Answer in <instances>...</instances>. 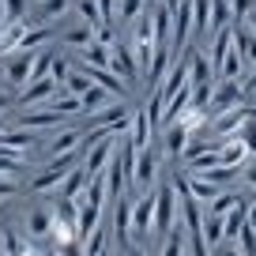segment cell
Masks as SVG:
<instances>
[{"instance_id": "cell-1", "label": "cell", "mask_w": 256, "mask_h": 256, "mask_svg": "<svg viewBox=\"0 0 256 256\" xmlns=\"http://www.w3.org/2000/svg\"><path fill=\"white\" fill-rule=\"evenodd\" d=\"M83 162V151H68V154H53V162H49L46 170H42L38 177H30V188L34 192H49L53 184H64V177L72 174L76 166Z\"/></svg>"}, {"instance_id": "cell-2", "label": "cell", "mask_w": 256, "mask_h": 256, "mask_svg": "<svg viewBox=\"0 0 256 256\" xmlns=\"http://www.w3.org/2000/svg\"><path fill=\"white\" fill-rule=\"evenodd\" d=\"M174 196H177V184H162V188L154 192V234L151 238H166V234L177 226Z\"/></svg>"}, {"instance_id": "cell-3", "label": "cell", "mask_w": 256, "mask_h": 256, "mask_svg": "<svg viewBox=\"0 0 256 256\" xmlns=\"http://www.w3.org/2000/svg\"><path fill=\"white\" fill-rule=\"evenodd\" d=\"M34 56H38V49H30V53H12V56H4V80L12 83V87H26L30 83V76H34Z\"/></svg>"}, {"instance_id": "cell-4", "label": "cell", "mask_w": 256, "mask_h": 256, "mask_svg": "<svg viewBox=\"0 0 256 256\" xmlns=\"http://www.w3.org/2000/svg\"><path fill=\"white\" fill-rule=\"evenodd\" d=\"M245 102V87H241L238 80H222L215 87V94H211V102H208V113L215 117V113H226V110H234V106H241Z\"/></svg>"}, {"instance_id": "cell-5", "label": "cell", "mask_w": 256, "mask_h": 256, "mask_svg": "<svg viewBox=\"0 0 256 256\" xmlns=\"http://www.w3.org/2000/svg\"><path fill=\"white\" fill-rule=\"evenodd\" d=\"M56 87H60V83H56L53 76L30 80L23 90H19V98H16V102H19V106H26V110H34V106H42V102H49V98H56Z\"/></svg>"}, {"instance_id": "cell-6", "label": "cell", "mask_w": 256, "mask_h": 256, "mask_svg": "<svg viewBox=\"0 0 256 256\" xmlns=\"http://www.w3.org/2000/svg\"><path fill=\"white\" fill-rule=\"evenodd\" d=\"M110 68L120 76V80H136L140 76V64H136V53H132V46H124V42H110Z\"/></svg>"}, {"instance_id": "cell-7", "label": "cell", "mask_w": 256, "mask_h": 256, "mask_svg": "<svg viewBox=\"0 0 256 256\" xmlns=\"http://www.w3.org/2000/svg\"><path fill=\"white\" fill-rule=\"evenodd\" d=\"M113 136H117V132H113ZM113 136H106V140H98V144H94V147H90V151H87V154H83V170H87V174H90V177H98V174H106V166H110V158H113V154H117V147H113V144H117V140H113Z\"/></svg>"}, {"instance_id": "cell-8", "label": "cell", "mask_w": 256, "mask_h": 256, "mask_svg": "<svg viewBox=\"0 0 256 256\" xmlns=\"http://www.w3.org/2000/svg\"><path fill=\"white\" fill-rule=\"evenodd\" d=\"M151 234H154V196H144L132 204V238L147 241Z\"/></svg>"}, {"instance_id": "cell-9", "label": "cell", "mask_w": 256, "mask_h": 256, "mask_svg": "<svg viewBox=\"0 0 256 256\" xmlns=\"http://www.w3.org/2000/svg\"><path fill=\"white\" fill-rule=\"evenodd\" d=\"M154 174H158V151H154V147L136 151V162H132V181H136L140 188H151Z\"/></svg>"}, {"instance_id": "cell-10", "label": "cell", "mask_w": 256, "mask_h": 256, "mask_svg": "<svg viewBox=\"0 0 256 256\" xmlns=\"http://www.w3.org/2000/svg\"><path fill=\"white\" fill-rule=\"evenodd\" d=\"M252 117V106H234V110L226 113H215V120H211V128H215V136H234V132H241V124Z\"/></svg>"}, {"instance_id": "cell-11", "label": "cell", "mask_w": 256, "mask_h": 256, "mask_svg": "<svg viewBox=\"0 0 256 256\" xmlns=\"http://www.w3.org/2000/svg\"><path fill=\"white\" fill-rule=\"evenodd\" d=\"M60 113H53V110H46V106H34V110H26V113H19V128H34V132H42V128H53V124H60Z\"/></svg>"}, {"instance_id": "cell-12", "label": "cell", "mask_w": 256, "mask_h": 256, "mask_svg": "<svg viewBox=\"0 0 256 256\" xmlns=\"http://www.w3.org/2000/svg\"><path fill=\"white\" fill-rule=\"evenodd\" d=\"M151 132H154V124H151V117H147V110L132 113V140H128V144L136 147V151H144V147H151Z\"/></svg>"}, {"instance_id": "cell-13", "label": "cell", "mask_w": 256, "mask_h": 256, "mask_svg": "<svg viewBox=\"0 0 256 256\" xmlns=\"http://www.w3.org/2000/svg\"><path fill=\"white\" fill-rule=\"evenodd\" d=\"M83 144V128H64L49 140V154H68V151H80Z\"/></svg>"}, {"instance_id": "cell-14", "label": "cell", "mask_w": 256, "mask_h": 256, "mask_svg": "<svg viewBox=\"0 0 256 256\" xmlns=\"http://www.w3.org/2000/svg\"><path fill=\"white\" fill-rule=\"evenodd\" d=\"M68 12V0H42V8L34 12V16H26L34 26H49V23H56V19Z\"/></svg>"}, {"instance_id": "cell-15", "label": "cell", "mask_w": 256, "mask_h": 256, "mask_svg": "<svg viewBox=\"0 0 256 256\" xmlns=\"http://www.w3.org/2000/svg\"><path fill=\"white\" fill-rule=\"evenodd\" d=\"M222 144H215V147H204L200 154H192L188 158V174H208V170H215V166H222V151H218Z\"/></svg>"}, {"instance_id": "cell-16", "label": "cell", "mask_w": 256, "mask_h": 256, "mask_svg": "<svg viewBox=\"0 0 256 256\" xmlns=\"http://www.w3.org/2000/svg\"><path fill=\"white\" fill-rule=\"evenodd\" d=\"M184 144H188V128H184L181 120H170V124H166V154H170V158H181Z\"/></svg>"}, {"instance_id": "cell-17", "label": "cell", "mask_w": 256, "mask_h": 256, "mask_svg": "<svg viewBox=\"0 0 256 256\" xmlns=\"http://www.w3.org/2000/svg\"><path fill=\"white\" fill-rule=\"evenodd\" d=\"M26 234H34V238H49V234H53V211H49V208H34L30 218H26Z\"/></svg>"}, {"instance_id": "cell-18", "label": "cell", "mask_w": 256, "mask_h": 256, "mask_svg": "<svg viewBox=\"0 0 256 256\" xmlns=\"http://www.w3.org/2000/svg\"><path fill=\"white\" fill-rule=\"evenodd\" d=\"M80 64H87V68H110V42H90L87 49H83V60Z\"/></svg>"}, {"instance_id": "cell-19", "label": "cell", "mask_w": 256, "mask_h": 256, "mask_svg": "<svg viewBox=\"0 0 256 256\" xmlns=\"http://www.w3.org/2000/svg\"><path fill=\"white\" fill-rule=\"evenodd\" d=\"M230 23H234V4L230 0H211V38Z\"/></svg>"}, {"instance_id": "cell-20", "label": "cell", "mask_w": 256, "mask_h": 256, "mask_svg": "<svg viewBox=\"0 0 256 256\" xmlns=\"http://www.w3.org/2000/svg\"><path fill=\"white\" fill-rule=\"evenodd\" d=\"M0 245H4V252H8V256H26V252H30V241L19 238L16 226H4V234H0Z\"/></svg>"}, {"instance_id": "cell-21", "label": "cell", "mask_w": 256, "mask_h": 256, "mask_svg": "<svg viewBox=\"0 0 256 256\" xmlns=\"http://www.w3.org/2000/svg\"><path fill=\"white\" fill-rule=\"evenodd\" d=\"M241 68H245V56H241V49H238V34H234V49L226 53L222 68H218V80H238Z\"/></svg>"}, {"instance_id": "cell-22", "label": "cell", "mask_w": 256, "mask_h": 256, "mask_svg": "<svg viewBox=\"0 0 256 256\" xmlns=\"http://www.w3.org/2000/svg\"><path fill=\"white\" fill-rule=\"evenodd\" d=\"M192 19H196V34L211 38V0H192Z\"/></svg>"}, {"instance_id": "cell-23", "label": "cell", "mask_w": 256, "mask_h": 256, "mask_svg": "<svg viewBox=\"0 0 256 256\" xmlns=\"http://www.w3.org/2000/svg\"><path fill=\"white\" fill-rule=\"evenodd\" d=\"M208 248H218L226 241V215H208V234H204Z\"/></svg>"}, {"instance_id": "cell-24", "label": "cell", "mask_w": 256, "mask_h": 256, "mask_svg": "<svg viewBox=\"0 0 256 256\" xmlns=\"http://www.w3.org/2000/svg\"><path fill=\"white\" fill-rule=\"evenodd\" d=\"M106 106H110V90L90 83V90L83 94V113H98V110H106Z\"/></svg>"}, {"instance_id": "cell-25", "label": "cell", "mask_w": 256, "mask_h": 256, "mask_svg": "<svg viewBox=\"0 0 256 256\" xmlns=\"http://www.w3.org/2000/svg\"><path fill=\"white\" fill-rule=\"evenodd\" d=\"M94 38H98V34H94L90 23H80V26H72V30H64V42H68V46H80V49H87Z\"/></svg>"}, {"instance_id": "cell-26", "label": "cell", "mask_w": 256, "mask_h": 256, "mask_svg": "<svg viewBox=\"0 0 256 256\" xmlns=\"http://www.w3.org/2000/svg\"><path fill=\"white\" fill-rule=\"evenodd\" d=\"M132 42H154V16H136L132 19Z\"/></svg>"}, {"instance_id": "cell-27", "label": "cell", "mask_w": 256, "mask_h": 256, "mask_svg": "<svg viewBox=\"0 0 256 256\" xmlns=\"http://www.w3.org/2000/svg\"><path fill=\"white\" fill-rule=\"evenodd\" d=\"M184 248H188V234H181L174 226V230L166 234V245H162V256H184Z\"/></svg>"}, {"instance_id": "cell-28", "label": "cell", "mask_w": 256, "mask_h": 256, "mask_svg": "<svg viewBox=\"0 0 256 256\" xmlns=\"http://www.w3.org/2000/svg\"><path fill=\"white\" fill-rule=\"evenodd\" d=\"M238 49H241V56H245V64H256V30L252 26H248V30L238 26Z\"/></svg>"}, {"instance_id": "cell-29", "label": "cell", "mask_w": 256, "mask_h": 256, "mask_svg": "<svg viewBox=\"0 0 256 256\" xmlns=\"http://www.w3.org/2000/svg\"><path fill=\"white\" fill-rule=\"evenodd\" d=\"M64 90H68V94H76V98H83V94L90 90V76L80 72V68H76V72H68V80H64Z\"/></svg>"}, {"instance_id": "cell-30", "label": "cell", "mask_w": 256, "mask_h": 256, "mask_svg": "<svg viewBox=\"0 0 256 256\" xmlns=\"http://www.w3.org/2000/svg\"><path fill=\"white\" fill-rule=\"evenodd\" d=\"M144 8H147V0H120L117 19H120V23H132L136 16H144Z\"/></svg>"}, {"instance_id": "cell-31", "label": "cell", "mask_w": 256, "mask_h": 256, "mask_svg": "<svg viewBox=\"0 0 256 256\" xmlns=\"http://www.w3.org/2000/svg\"><path fill=\"white\" fill-rule=\"evenodd\" d=\"M76 8H80V19H83V23H90V26L98 30V23H102V12H98V0H80Z\"/></svg>"}, {"instance_id": "cell-32", "label": "cell", "mask_w": 256, "mask_h": 256, "mask_svg": "<svg viewBox=\"0 0 256 256\" xmlns=\"http://www.w3.org/2000/svg\"><path fill=\"white\" fill-rule=\"evenodd\" d=\"M102 248H106V226H98L94 234L83 238V256H94V252H102Z\"/></svg>"}, {"instance_id": "cell-33", "label": "cell", "mask_w": 256, "mask_h": 256, "mask_svg": "<svg viewBox=\"0 0 256 256\" xmlns=\"http://www.w3.org/2000/svg\"><path fill=\"white\" fill-rule=\"evenodd\" d=\"M4 12H8V23H19L30 16V0H4Z\"/></svg>"}, {"instance_id": "cell-34", "label": "cell", "mask_w": 256, "mask_h": 256, "mask_svg": "<svg viewBox=\"0 0 256 256\" xmlns=\"http://www.w3.org/2000/svg\"><path fill=\"white\" fill-rule=\"evenodd\" d=\"M238 245H241V252L245 256H256V226H241V234H238Z\"/></svg>"}, {"instance_id": "cell-35", "label": "cell", "mask_w": 256, "mask_h": 256, "mask_svg": "<svg viewBox=\"0 0 256 256\" xmlns=\"http://www.w3.org/2000/svg\"><path fill=\"white\" fill-rule=\"evenodd\" d=\"M241 140H245V147H248V154L256 158V117H248L245 124H241V132H238Z\"/></svg>"}, {"instance_id": "cell-36", "label": "cell", "mask_w": 256, "mask_h": 256, "mask_svg": "<svg viewBox=\"0 0 256 256\" xmlns=\"http://www.w3.org/2000/svg\"><path fill=\"white\" fill-rule=\"evenodd\" d=\"M238 200H241V196H234V192H222V196H215V200H211V215H226V211H230Z\"/></svg>"}, {"instance_id": "cell-37", "label": "cell", "mask_w": 256, "mask_h": 256, "mask_svg": "<svg viewBox=\"0 0 256 256\" xmlns=\"http://www.w3.org/2000/svg\"><path fill=\"white\" fill-rule=\"evenodd\" d=\"M19 166H23V158H19V154H0V177H12Z\"/></svg>"}, {"instance_id": "cell-38", "label": "cell", "mask_w": 256, "mask_h": 256, "mask_svg": "<svg viewBox=\"0 0 256 256\" xmlns=\"http://www.w3.org/2000/svg\"><path fill=\"white\" fill-rule=\"evenodd\" d=\"M252 16V0H234V26Z\"/></svg>"}, {"instance_id": "cell-39", "label": "cell", "mask_w": 256, "mask_h": 256, "mask_svg": "<svg viewBox=\"0 0 256 256\" xmlns=\"http://www.w3.org/2000/svg\"><path fill=\"white\" fill-rule=\"evenodd\" d=\"M12 196H19V184L12 181V177H0V204L12 200Z\"/></svg>"}, {"instance_id": "cell-40", "label": "cell", "mask_w": 256, "mask_h": 256, "mask_svg": "<svg viewBox=\"0 0 256 256\" xmlns=\"http://www.w3.org/2000/svg\"><path fill=\"white\" fill-rule=\"evenodd\" d=\"M215 256H245V252H241L238 241H222V245L215 248Z\"/></svg>"}, {"instance_id": "cell-41", "label": "cell", "mask_w": 256, "mask_h": 256, "mask_svg": "<svg viewBox=\"0 0 256 256\" xmlns=\"http://www.w3.org/2000/svg\"><path fill=\"white\" fill-rule=\"evenodd\" d=\"M241 177H245V184H252V188H256V158L245 166V174H241Z\"/></svg>"}, {"instance_id": "cell-42", "label": "cell", "mask_w": 256, "mask_h": 256, "mask_svg": "<svg viewBox=\"0 0 256 256\" xmlns=\"http://www.w3.org/2000/svg\"><path fill=\"white\" fill-rule=\"evenodd\" d=\"M241 87H245V94H256V72H252V76H248V80H245V83H241Z\"/></svg>"}, {"instance_id": "cell-43", "label": "cell", "mask_w": 256, "mask_h": 256, "mask_svg": "<svg viewBox=\"0 0 256 256\" xmlns=\"http://www.w3.org/2000/svg\"><path fill=\"white\" fill-rule=\"evenodd\" d=\"M124 256H151V252H147V248H140V245H128Z\"/></svg>"}, {"instance_id": "cell-44", "label": "cell", "mask_w": 256, "mask_h": 256, "mask_svg": "<svg viewBox=\"0 0 256 256\" xmlns=\"http://www.w3.org/2000/svg\"><path fill=\"white\" fill-rule=\"evenodd\" d=\"M248 226H256V200L248 204Z\"/></svg>"}, {"instance_id": "cell-45", "label": "cell", "mask_w": 256, "mask_h": 256, "mask_svg": "<svg viewBox=\"0 0 256 256\" xmlns=\"http://www.w3.org/2000/svg\"><path fill=\"white\" fill-rule=\"evenodd\" d=\"M8 106H12V94H0V113L8 110Z\"/></svg>"}, {"instance_id": "cell-46", "label": "cell", "mask_w": 256, "mask_h": 256, "mask_svg": "<svg viewBox=\"0 0 256 256\" xmlns=\"http://www.w3.org/2000/svg\"><path fill=\"white\" fill-rule=\"evenodd\" d=\"M245 23H248V26H252V30H256V12H252V16H248V19H245Z\"/></svg>"}, {"instance_id": "cell-47", "label": "cell", "mask_w": 256, "mask_h": 256, "mask_svg": "<svg viewBox=\"0 0 256 256\" xmlns=\"http://www.w3.org/2000/svg\"><path fill=\"white\" fill-rule=\"evenodd\" d=\"M94 256H113V252H110V245H106V248H102V252H94Z\"/></svg>"}, {"instance_id": "cell-48", "label": "cell", "mask_w": 256, "mask_h": 256, "mask_svg": "<svg viewBox=\"0 0 256 256\" xmlns=\"http://www.w3.org/2000/svg\"><path fill=\"white\" fill-rule=\"evenodd\" d=\"M30 4H42V0H30Z\"/></svg>"}]
</instances>
